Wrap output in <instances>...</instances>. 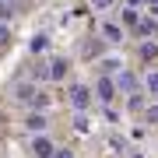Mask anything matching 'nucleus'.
<instances>
[{"label": "nucleus", "mask_w": 158, "mask_h": 158, "mask_svg": "<svg viewBox=\"0 0 158 158\" xmlns=\"http://www.w3.org/2000/svg\"><path fill=\"white\" fill-rule=\"evenodd\" d=\"M46 46H49V39H46V35H35V39L28 42V49H32V53H42Z\"/></svg>", "instance_id": "nucleus-14"}, {"label": "nucleus", "mask_w": 158, "mask_h": 158, "mask_svg": "<svg viewBox=\"0 0 158 158\" xmlns=\"http://www.w3.org/2000/svg\"><path fill=\"white\" fill-rule=\"evenodd\" d=\"M134 158H137V155H134Z\"/></svg>", "instance_id": "nucleus-23"}, {"label": "nucleus", "mask_w": 158, "mask_h": 158, "mask_svg": "<svg viewBox=\"0 0 158 158\" xmlns=\"http://www.w3.org/2000/svg\"><path fill=\"white\" fill-rule=\"evenodd\" d=\"M53 151H56V144L49 141V134H32L28 137V155L32 158H53Z\"/></svg>", "instance_id": "nucleus-1"}, {"label": "nucleus", "mask_w": 158, "mask_h": 158, "mask_svg": "<svg viewBox=\"0 0 158 158\" xmlns=\"http://www.w3.org/2000/svg\"><path fill=\"white\" fill-rule=\"evenodd\" d=\"M144 4H158V0H144Z\"/></svg>", "instance_id": "nucleus-22"}, {"label": "nucleus", "mask_w": 158, "mask_h": 158, "mask_svg": "<svg viewBox=\"0 0 158 158\" xmlns=\"http://www.w3.org/2000/svg\"><path fill=\"white\" fill-rule=\"evenodd\" d=\"M88 4H91V7H95V11H109V7H113V4H116V0H88Z\"/></svg>", "instance_id": "nucleus-17"}, {"label": "nucleus", "mask_w": 158, "mask_h": 158, "mask_svg": "<svg viewBox=\"0 0 158 158\" xmlns=\"http://www.w3.org/2000/svg\"><path fill=\"white\" fill-rule=\"evenodd\" d=\"M7 39H11V25H7V21H0V46H4Z\"/></svg>", "instance_id": "nucleus-18"}, {"label": "nucleus", "mask_w": 158, "mask_h": 158, "mask_svg": "<svg viewBox=\"0 0 158 158\" xmlns=\"http://www.w3.org/2000/svg\"><path fill=\"white\" fill-rule=\"evenodd\" d=\"M113 81H116V91H127V95H137V77L130 74L127 67L123 70H116L113 74Z\"/></svg>", "instance_id": "nucleus-5"}, {"label": "nucleus", "mask_w": 158, "mask_h": 158, "mask_svg": "<svg viewBox=\"0 0 158 158\" xmlns=\"http://www.w3.org/2000/svg\"><path fill=\"white\" fill-rule=\"evenodd\" d=\"M141 56H144V60H155V56H158V46H155V42H144V46H141Z\"/></svg>", "instance_id": "nucleus-16"}, {"label": "nucleus", "mask_w": 158, "mask_h": 158, "mask_svg": "<svg viewBox=\"0 0 158 158\" xmlns=\"http://www.w3.org/2000/svg\"><path fill=\"white\" fill-rule=\"evenodd\" d=\"M151 18H158V4H151Z\"/></svg>", "instance_id": "nucleus-21"}, {"label": "nucleus", "mask_w": 158, "mask_h": 158, "mask_svg": "<svg viewBox=\"0 0 158 158\" xmlns=\"http://www.w3.org/2000/svg\"><path fill=\"white\" fill-rule=\"evenodd\" d=\"M18 98L28 102L32 109H46V102H49V95L42 88H35V85H18Z\"/></svg>", "instance_id": "nucleus-2"}, {"label": "nucleus", "mask_w": 158, "mask_h": 158, "mask_svg": "<svg viewBox=\"0 0 158 158\" xmlns=\"http://www.w3.org/2000/svg\"><path fill=\"white\" fill-rule=\"evenodd\" d=\"M141 85H144V91H148V95H151V98H158V70H148Z\"/></svg>", "instance_id": "nucleus-10"}, {"label": "nucleus", "mask_w": 158, "mask_h": 158, "mask_svg": "<svg viewBox=\"0 0 158 158\" xmlns=\"http://www.w3.org/2000/svg\"><path fill=\"white\" fill-rule=\"evenodd\" d=\"M119 4H123V7H141L144 0H119Z\"/></svg>", "instance_id": "nucleus-20"}, {"label": "nucleus", "mask_w": 158, "mask_h": 158, "mask_svg": "<svg viewBox=\"0 0 158 158\" xmlns=\"http://www.w3.org/2000/svg\"><path fill=\"white\" fill-rule=\"evenodd\" d=\"M67 98H70V106L77 109V113H85L91 102H95V91H91L88 85H70V95Z\"/></svg>", "instance_id": "nucleus-3"}, {"label": "nucleus", "mask_w": 158, "mask_h": 158, "mask_svg": "<svg viewBox=\"0 0 158 158\" xmlns=\"http://www.w3.org/2000/svg\"><path fill=\"white\" fill-rule=\"evenodd\" d=\"M46 127H49V119L42 113H28V119H25V130L28 134H46Z\"/></svg>", "instance_id": "nucleus-6"}, {"label": "nucleus", "mask_w": 158, "mask_h": 158, "mask_svg": "<svg viewBox=\"0 0 158 158\" xmlns=\"http://www.w3.org/2000/svg\"><path fill=\"white\" fill-rule=\"evenodd\" d=\"M53 158H74V151H60V148H56V151H53Z\"/></svg>", "instance_id": "nucleus-19"}, {"label": "nucleus", "mask_w": 158, "mask_h": 158, "mask_svg": "<svg viewBox=\"0 0 158 158\" xmlns=\"http://www.w3.org/2000/svg\"><path fill=\"white\" fill-rule=\"evenodd\" d=\"M98 67H102V74H109V77H113L116 70H123V60H119V56H102Z\"/></svg>", "instance_id": "nucleus-9"}, {"label": "nucleus", "mask_w": 158, "mask_h": 158, "mask_svg": "<svg viewBox=\"0 0 158 158\" xmlns=\"http://www.w3.org/2000/svg\"><path fill=\"white\" fill-rule=\"evenodd\" d=\"M144 119L148 123H158V98H151V106L144 109Z\"/></svg>", "instance_id": "nucleus-15"}, {"label": "nucleus", "mask_w": 158, "mask_h": 158, "mask_svg": "<svg viewBox=\"0 0 158 158\" xmlns=\"http://www.w3.org/2000/svg\"><path fill=\"white\" fill-rule=\"evenodd\" d=\"M137 32L141 35H155L158 32V18H141V21H137Z\"/></svg>", "instance_id": "nucleus-12"}, {"label": "nucleus", "mask_w": 158, "mask_h": 158, "mask_svg": "<svg viewBox=\"0 0 158 158\" xmlns=\"http://www.w3.org/2000/svg\"><path fill=\"white\" fill-rule=\"evenodd\" d=\"M95 98H98V102H113V98H116V81L109 77V74H102V77H98V85H95Z\"/></svg>", "instance_id": "nucleus-4"}, {"label": "nucleus", "mask_w": 158, "mask_h": 158, "mask_svg": "<svg viewBox=\"0 0 158 158\" xmlns=\"http://www.w3.org/2000/svg\"><path fill=\"white\" fill-rule=\"evenodd\" d=\"M102 35H106V42H123V28H119V25H113V21L102 25Z\"/></svg>", "instance_id": "nucleus-8"}, {"label": "nucleus", "mask_w": 158, "mask_h": 158, "mask_svg": "<svg viewBox=\"0 0 158 158\" xmlns=\"http://www.w3.org/2000/svg\"><path fill=\"white\" fill-rule=\"evenodd\" d=\"M74 130H77V134H88V130H91V127H88V116H85V113H77V116H74Z\"/></svg>", "instance_id": "nucleus-13"}, {"label": "nucleus", "mask_w": 158, "mask_h": 158, "mask_svg": "<svg viewBox=\"0 0 158 158\" xmlns=\"http://www.w3.org/2000/svg\"><path fill=\"white\" fill-rule=\"evenodd\" d=\"M46 67H49V81H63V77H67V60H49V63H46Z\"/></svg>", "instance_id": "nucleus-7"}, {"label": "nucleus", "mask_w": 158, "mask_h": 158, "mask_svg": "<svg viewBox=\"0 0 158 158\" xmlns=\"http://www.w3.org/2000/svg\"><path fill=\"white\" fill-rule=\"evenodd\" d=\"M18 14V0H0V21H14Z\"/></svg>", "instance_id": "nucleus-11"}]
</instances>
